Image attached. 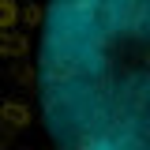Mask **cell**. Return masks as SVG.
Instances as JSON below:
<instances>
[{
	"instance_id": "cell-1",
	"label": "cell",
	"mask_w": 150,
	"mask_h": 150,
	"mask_svg": "<svg viewBox=\"0 0 150 150\" xmlns=\"http://www.w3.org/2000/svg\"><path fill=\"white\" fill-rule=\"evenodd\" d=\"M34 109L64 150H150V0H41Z\"/></svg>"
}]
</instances>
